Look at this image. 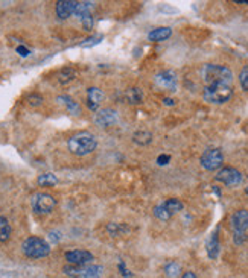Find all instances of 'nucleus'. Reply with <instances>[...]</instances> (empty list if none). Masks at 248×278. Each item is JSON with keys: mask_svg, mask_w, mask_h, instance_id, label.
Wrapping results in <instances>:
<instances>
[{"mask_svg": "<svg viewBox=\"0 0 248 278\" xmlns=\"http://www.w3.org/2000/svg\"><path fill=\"white\" fill-rule=\"evenodd\" d=\"M11 233H12V228H11L9 220L6 217L0 216V243L8 242L11 237Z\"/></svg>", "mask_w": 248, "mask_h": 278, "instance_id": "obj_19", "label": "nucleus"}, {"mask_svg": "<svg viewBox=\"0 0 248 278\" xmlns=\"http://www.w3.org/2000/svg\"><path fill=\"white\" fill-rule=\"evenodd\" d=\"M119 268H121V271H122V274H124V275H129V272H128V271L125 269V265H124V263H122V262H121Z\"/></svg>", "mask_w": 248, "mask_h": 278, "instance_id": "obj_34", "label": "nucleus"}, {"mask_svg": "<svg viewBox=\"0 0 248 278\" xmlns=\"http://www.w3.org/2000/svg\"><path fill=\"white\" fill-rule=\"evenodd\" d=\"M245 193H247V194H248V187H247V188H245Z\"/></svg>", "mask_w": 248, "mask_h": 278, "instance_id": "obj_37", "label": "nucleus"}, {"mask_svg": "<svg viewBox=\"0 0 248 278\" xmlns=\"http://www.w3.org/2000/svg\"><path fill=\"white\" fill-rule=\"evenodd\" d=\"M41 102H43V97L40 94H31L27 97V103L32 106H38V105H41Z\"/></svg>", "mask_w": 248, "mask_h": 278, "instance_id": "obj_28", "label": "nucleus"}, {"mask_svg": "<svg viewBox=\"0 0 248 278\" xmlns=\"http://www.w3.org/2000/svg\"><path fill=\"white\" fill-rule=\"evenodd\" d=\"M104 37L102 35H96V37H92V38H89V40H86L84 43H82V46L84 47H87V46H95V44H98L101 40H102Z\"/></svg>", "mask_w": 248, "mask_h": 278, "instance_id": "obj_29", "label": "nucleus"}, {"mask_svg": "<svg viewBox=\"0 0 248 278\" xmlns=\"http://www.w3.org/2000/svg\"><path fill=\"white\" fill-rule=\"evenodd\" d=\"M75 76H76V72H75L73 69H70V67H66V69H63V70L58 73V81H60L61 84H67V82L73 81Z\"/></svg>", "mask_w": 248, "mask_h": 278, "instance_id": "obj_24", "label": "nucleus"}, {"mask_svg": "<svg viewBox=\"0 0 248 278\" xmlns=\"http://www.w3.org/2000/svg\"><path fill=\"white\" fill-rule=\"evenodd\" d=\"M95 122L98 126L101 128H107V126H112L113 123L118 122V113L112 108H105V109H101L98 111V114L95 116Z\"/></svg>", "mask_w": 248, "mask_h": 278, "instance_id": "obj_10", "label": "nucleus"}, {"mask_svg": "<svg viewBox=\"0 0 248 278\" xmlns=\"http://www.w3.org/2000/svg\"><path fill=\"white\" fill-rule=\"evenodd\" d=\"M239 82H241V87L245 92H248V66L241 70V73H239Z\"/></svg>", "mask_w": 248, "mask_h": 278, "instance_id": "obj_27", "label": "nucleus"}, {"mask_svg": "<svg viewBox=\"0 0 248 278\" xmlns=\"http://www.w3.org/2000/svg\"><path fill=\"white\" fill-rule=\"evenodd\" d=\"M164 208H166V211L171 214V216H174V214H177V213H180L183 208H184V204L178 199V198H171V199H166L163 204H161Z\"/></svg>", "mask_w": 248, "mask_h": 278, "instance_id": "obj_16", "label": "nucleus"}, {"mask_svg": "<svg viewBox=\"0 0 248 278\" xmlns=\"http://www.w3.org/2000/svg\"><path fill=\"white\" fill-rule=\"evenodd\" d=\"M98 146V140L96 137L89 132V131H82V132H78L75 135H72L67 142V148L69 151L73 154V155H78V157H84V155H89L92 154Z\"/></svg>", "mask_w": 248, "mask_h": 278, "instance_id": "obj_1", "label": "nucleus"}, {"mask_svg": "<svg viewBox=\"0 0 248 278\" xmlns=\"http://www.w3.org/2000/svg\"><path fill=\"white\" fill-rule=\"evenodd\" d=\"M104 97H105V94H104V92H102L101 89H98V87H90V89L87 90V106H89V109L98 111V108L101 106Z\"/></svg>", "mask_w": 248, "mask_h": 278, "instance_id": "obj_13", "label": "nucleus"}, {"mask_svg": "<svg viewBox=\"0 0 248 278\" xmlns=\"http://www.w3.org/2000/svg\"><path fill=\"white\" fill-rule=\"evenodd\" d=\"M17 53L21 55V57H27V55H29V50H27L24 46H18V47H17Z\"/></svg>", "mask_w": 248, "mask_h": 278, "instance_id": "obj_32", "label": "nucleus"}, {"mask_svg": "<svg viewBox=\"0 0 248 278\" xmlns=\"http://www.w3.org/2000/svg\"><path fill=\"white\" fill-rule=\"evenodd\" d=\"M204 86L212 84H229L233 86V73L229 67L221 64H206L201 70Z\"/></svg>", "mask_w": 248, "mask_h": 278, "instance_id": "obj_2", "label": "nucleus"}, {"mask_svg": "<svg viewBox=\"0 0 248 278\" xmlns=\"http://www.w3.org/2000/svg\"><path fill=\"white\" fill-rule=\"evenodd\" d=\"M207 254L210 259H216L219 254V240H218V233H213L212 237L207 242Z\"/></svg>", "mask_w": 248, "mask_h": 278, "instance_id": "obj_18", "label": "nucleus"}, {"mask_svg": "<svg viewBox=\"0 0 248 278\" xmlns=\"http://www.w3.org/2000/svg\"><path fill=\"white\" fill-rule=\"evenodd\" d=\"M216 181L226 185H230V187H235V185H239L244 181V177L235 168H223L216 175Z\"/></svg>", "mask_w": 248, "mask_h": 278, "instance_id": "obj_8", "label": "nucleus"}, {"mask_svg": "<svg viewBox=\"0 0 248 278\" xmlns=\"http://www.w3.org/2000/svg\"><path fill=\"white\" fill-rule=\"evenodd\" d=\"M23 254L29 259H43L50 254V245L40 237H27L21 245Z\"/></svg>", "mask_w": 248, "mask_h": 278, "instance_id": "obj_3", "label": "nucleus"}, {"mask_svg": "<svg viewBox=\"0 0 248 278\" xmlns=\"http://www.w3.org/2000/svg\"><path fill=\"white\" fill-rule=\"evenodd\" d=\"M154 216H155L157 219L163 220V222H164V220H169V219L172 217V216L166 211V208H164L161 204H160V205H157V207L154 208Z\"/></svg>", "mask_w": 248, "mask_h": 278, "instance_id": "obj_26", "label": "nucleus"}, {"mask_svg": "<svg viewBox=\"0 0 248 278\" xmlns=\"http://www.w3.org/2000/svg\"><path fill=\"white\" fill-rule=\"evenodd\" d=\"M64 274L73 278H101L104 274V268L99 265H92V266H66Z\"/></svg>", "mask_w": 248, "mask_h": 278, "instance_id": "obj_5", "label": "nucleus"}, {"mask_svg": "<svg viewBox=\"0 0 248 278\" xmlns=\"http://www.w3.org/2000/svg\"><path fill=\"white\" fill-rule=\"evenodd\" d=\"M76 5H78V2H75V0H60V2H57V6H55L57 17L60 20L69 18L72 14H75Z\"/></svg>", "mask_w": 248, "mask_h": 278, "instance_id": "obj_11", "label": "nucleus"}, {"mask_svg": "<svg viewBox=\"0 0 248 278\" xmlns=\"http://www.w3.org/2000/svg\"><path fill=\"white\" fill-rule=\"evenodd\" d=\"M93 6H95V3H92V2H78L75 15H76L79 20H82V18H86V17H90V15H92Z\"/></svg>", "mask_w": 248, "mask_h": 278, "instance_id": "obj_17", "label": "nucleus"}, {"mask_svg": "<svg viewBox=\"0 0 248 278\" xmlns=\"http://www.w3.org/2000/svg\"><path fill=\"white\" fill-rule=\"evenodd\" d=\"M163 102H164V105H171V106L174 105V100L172 99H164Z\"/></svg>", "mask_w": 248, "mask_h": 278, "instance_id": "obj_35", "label": "nucleus"}, {"mask_svg": "<svg viewBox=\"0 0 248 278\" xmlns=\"http://www.w3.org/2000/svg\"><path fill=\"white\" fill-rule=\"evenodd\" d=\"M31 205L37 214H47L55 208L57 199L49 193H35L31 198Z\"/></svg>", "mask_w": 248, "mask_h": 278, "instance_id": "obj_6", "label": "nucleus"}, {"mask_svg": "<svg viewBox=\"0 0 248 278\" xmlns=\"http://www.w3.org/2000/svg\"><path fill=\"white\" fill-rule=\"evenodd\" d=\"M181 274V266L177 262H169L164 265V275L168 278H178Z\"/></svg>", "mask_w": 248, "mask_h": 278, "instance_id": "obj_22", "label": "nucleus"}, {"mask_svg": "<svg viewBox=\"0 0 248 278\" xmlns=\"http://www.w3.org/2000/svg\"><path fill=\"white\" fill-rule=\"evenodd\" d=\"M181 278H197V275H195L194 272H190V271H189V272H184Z\"/></svg>", "mask_w": 248, "mask_h": 278, "instance_id": "obj_33", "label": "nucleus"}, {"mask_svg": "<svg viewBox=\"0 0 248 278\" xmlns=\"http://www.w3.org/2000/svg\"><path fill=\"white\" fill-rule=\"evenodd\" d=\"M200 163L201 166L206 169V171H216L223 166L224 163V155H223V151L218 149V148H212V149H207L201 158H200Z\"/></svg>", "mask_w": 248, "mask_h": 278, "instance_id": "obj_7", "label": "nucleus"}, {"mask_svg": "<svg viewBox=\"0 0 248 278\" xmlns=\"http://www.w3.org/2000/svg\"><path fill=\"white\" fill-rule=\"evenodd\" d=\"M233 233H247L248 230V211L247 210H238L232 219H230Z\"/></svg>", "mask_w": 248, "mask_h": 278, "instance_id": "obj_12", "label": "nucleus"}, {"mask_svg": "<svg viewBox=\"0 0 248 278\" xmlns=\"http://www.w3.org/2000/svg\"><path fill=\"white\" fill-rule=\"evenodd\" d=\"M132 140H134V143L145 146V145H149L152 142V134L148 132V131H139V132L134 134Z\"/></svg>", "mask_w": 248, "mask_h": 278, "instance_id": "obj_23", "label": "nucleus"}, {"mask_svg": "<svg viewBox=\"0 0 248 278\" xmlns=\"http://www.w3.org/2000/svg\"><path fill=\"white\" fill-rule=\"evenodd\" d=\"M171 35H172V29H171V27H168V26H161V27H155V29H152V31L148 34V40H149V41H155V43H158V41H164V40H168Z\"/></svg>", "mask_w": 248, "mask_h": 278, "instance_id": "obj_15", "label": "nucleus"}, {"mask_svg": "<svg viewBox=\"0 0 248 278\" xmlns=\"http://www.w3.org/2000/svg\"><path fill=\"white\" fill-rule=\"evenodd\" d=\"M233 239L236 245H242L247 240V233H233Z\"/></svg>", "mask_w": 248, "mask_h": 278, "instance_id": "obj_30", "label": "nucleus"}, {"mask_svg": "<svg viewBox=\"0 0 248 278\" xmlns=\"http://www.w3.org/2000/svg\"><path fill=\"white\" fill-rule=\"evenodd\" d=\"M66 260L75 266H86L93 260V254L86 249H73L66 253Z\"/></svg>", "mask_w": 248, "mask_h": 278, "instance_id": "obj_9", "label": "nucleus"}, {"mask_svg": "<svg viewBox=\"0 0 248 278\" xmlns=\"http://www.w3.org/2000/svg\"><path fill=\"white\" fill-rule=\"evenodd\" d=\"M235 3H239V5H248V0L242 2V0H235Z\"/></svg>", "mask_w": 248, "mask_h": 278, "instance_id": "obj_36", "label": "nucleus"}, {"mask_svg": "<svg viewBox=\"0 0 248 278\" xmlns=\"http://www.w3.org/2000/svg\"><path fill=\"white\" fill-rule=\"evenodd\" d=\"M233 94V86L229 84H212L204 86L203 97L209 103H224L227 102Z\"/></svg>", "mask_w": 248, "mask_h": 278, "instance_id": "obj_4", "label": "nucleus"}, {"mask_svg": "<svg viewBox=\"0 0 248 278\" xmlns=\"http://www.w3.org/2000/svg\"><path fill=\"white\" fill-rule=\"evenodd\" d=\"M126 99H128L129 103L139 105V103H142V100H143V93H142V90H140L139 87H131V89H128V92H126Z\"/></svg>", "mask_w": 248, "mask_h": 278, "instance_id": "obj_20", "label": "nucleus"}, {"mask_svg": "<svg viewBox=\"0 0 248 278\" xmlns=\"http://www.w3.org/2000/svg\"><path fill=\"white\" fill-rule=\"evenodd\" d=\"M37 183L41 187H52V185H55L58 183V178L53 174H43V175L38 177Z\"/></svg>", "mask_w": 248, "mask_h": 278, "instance_id": "obj_25", "label": "nucleus"}, {"mask_svg": "<svg viewBox=\"0 0 248 278\" xmlns=\"http://www.w3.org/2000/svg\"><path fill=\"white\" fill-rule=\"evenodd\" d=\"M58 100H60L61 103H64L66 108H67L72 114H79V113H81V106H79L78 102H75L72 97H69V96H60Z\"/></svg>", "mask_w": 248, "mask_h": 278, "instance_id": "obj_21", "label": "nucleus"}, {"mask_svg": "<svg viewBox=\"0 0 248 278\" xmlns=\"http://www.w3.org/2000/svg\"><path fill=\"white\" fill-rule=\"evenodd\" d=\"M155 82L161 87V89H166V90H175L177 87V76L174 72L171 70H164L161 73H158L155 76Z\"/></svg>", "mask_w": 248, "mask_h": 278, "instance_id": "obj_14", "label": "nucleus"}, {"mask_svg": "<svg viewBox=\"0 0 248 278\" xmlns=\"http://www.w3.org/2000/svg\"><path fill=\"white\" fill-rule=\"evenodd\" d=\"M169 161H171V157H169V155H166V154H163V155H160V157L157 158V163H158L160 166H166Z\"/></svg>", "mask_w": 248, "mask_h": 278, "instance_id": "obj_31", "label": "nucleus"}]
</instances>
